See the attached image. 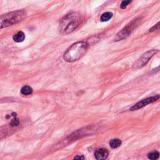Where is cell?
<instances>
[{
    "instance_id": "obj_1",
    "label": "cell",
    "mask_w": 160,
    "mask_h": 160,
    "mask_svg": "<svg viewBox=\"0 0 160 160\" xmlns=\"http://www.w3.org/2000/svg\"><path fill=\"white\" fill-rule=\"evenodd\" d=\"M89 44L86 42H79L72 44L63 55L65 61L69 63L78 60L87 51Z\"/></svg>"
},
{
    "instance_id": "obj_2",
    "label": "cell",
    "mask_w": 160,
    "mask_h": 160,
    "mask_svg": "<svg viewBox=\"0 0 160 160\" xmlns=\"http://www.w3.org/2000/svg\"><path fill=\"white\" fill-rule=\"evenodd\" d=\"M81 23V16L77 13H72L65 16L60 24V31L63 35H68L76 30Z\"/></svg>"
},
{
    "instance_id": "obj_3",
    "label": "cell",
    "mask_w": 160,
    "mask_h": 160,
    "mask_svg": "<svg viewBox=\"0 0 160 160\" xmlns=\"http://www.w3.org/2000/svg\"><path fill=\"white\" fill-rule=\"evenodd\" d=\"M26 16L25 11L23 10H18L6 15H3L0 18V26L1 28H6L18 22L22 21V19Z\"/></svg>"
},
{
    "instance_id": "obj_4",
    "label": "cell",
    "mask_w": 160,
    "mask_h": 160,
    "mask_svg": "<svg viewBox=\"0 0 160 160\" xmlns=\"http://www.w3.org/2000/svg\"><path fill=\"white\" fill-rule=\"evenodd\" d=\"M139 22V19H134L133 21L130 23L128 25L125 26L123 29L121 31H120L116 35V37L114 38V41L118 42V41H120L126 38L127 37L131 35V33L134 30V28L138 25Z\"/></svg>"
},
{
    "instance_id": "obj_5",
    "label": "cell",
    "mask_w": 160,
    "mask_h": 160,
    "mask_svg": "<svg viewBox=\"0 0 160 160\" xmlns=\"http://www.w3.org/2000/svg\"><path fill=\"white\" fill-rule=\"evenodd\" d=\"M158 52V50H151L146 52L140 57V58L137 60V61H135L134 63L133 64V68L134 69H139L143 67L147 64L149 60L152 58L154 55L157 54Z\"/></svg>"
},
{
    "instance_id": "obj_6",
    "label": "cell",
    "mask_w": 160,
    "mask_h": 160,
    "mask_svg": "<svg viewBox=\"0 0 160 160\" xmlns=\"http://www.w3.org/2000/svg\"><path fill=\"white\" fill-rule=\"evenodd\" d=\"M159 98H160L159 95H156L154 96L148 98H146V99L143 100L141 101L138 102V103H136V105H134L133 106H132V107L130 108V110L131 111H135V110H137L139 109H141L143 107H145V106H146V105H149L150 103H152L158 100Z\"/></svg>"
},
{
    "instance_id": "obj_7",
    "label": "cell",
    "mask_w": 160,
    "mask_h": 160,
    "mask_svg": "<svg viewBox=\"0 0 160 160\" xmlns=\"http://www.w3.org/2000/svg\"><path fill=\"white\" fill-rule=\"evenodd\" d=\"M95 157L97 160H105L108 157V151L104 148L98 149L95 151Z\"/></svg>"
},
{
    "instance_id": "obj_8",
    "label": "cell",
    "mask_w": 160,
    "mask_h": 160,
    "mask_svg": "<svg viewBox=\"0 0 160 160\" xmlns=\"http://www.w3.org/2000/svg\"><path fill=\"white\" fill-rule=\"evenodd\" d=\"M13 40L17 43L22 42L25 39V35L22 31H19L18 33L15 35L13 37Z\"/></svg>"
},
{
    "instance_id": "obj_9",
    "label": "cell",
    "mask_w": 160,
    "mask_h": 160,
    "mask_svg": "<svg viewBox=\"0 0 160 160\" xmlns=\"http://www.w3.org/2000/svg\"><path fill=\"white\" fill-rule=\"evenodd\" d=\"M33 93V89L30 86H24L21 89V93L23 95H30Z\"/></svg>"
},
{
    "instance_id": "obj_10",
    "label": "cell",
    "mask_w": 160,
    "mask_h": 160,
    "mask_svg": "<svg viewBox=\"0 0 160 160\" xmlns=\"http://www.w3.org/2000/svg\"><path fill=\"white\" fill-rule=\"evenodd\" d=\"M113 17V13L111 12H106L103 13L101 16V20L103 22L108 21L109 19H111Z\"/></svg>"
},
{
    "instance_id": "obj_11",
    "label": "cell",
    "mask_w": 160,
    "mask_h": 160,
    "mask_svg": "<svg viewBox=\"0 0 160 160\" xmlns=\"http://www.w3.org/2000/svg\"><path fill=\"white\" fill-rule=\"evenodd\" d=\"M121 141L119 139H113L109 141V145L112 148H116L121 146Z\"/></svg>"
},
{
    "instance_id": "obj_12",
    "label": "cell",
    "mask_w": 160,
    "mask_h": 160,
    "mask_svg": "<svg viewBox=\"0 0 160 160\" xmlns=\"http://www.w3.org/2000/svg\"><path fill=\"white\" fill-rule=\"evenodd\" d=\"M159 153L157 151H154L148 154V158L150 160H157L159 158Z\"/></svg>"
},
{
    "instance_id": "obj_13",
    "label": "cell",
    "mask_w": 160,
    "mask_h": 160,
    "mask_svg": "<svg viewBox=\"0 0 160 160\" xmlns=\"http://www.w3.org/2000/svg\"><path fill=\"white\" fill-rule=\"evenodd\" d=\"M159 29H160V21L156 24L154 26H153L152 28H151V29H150V31L152 32V31H157Z\"/></svg>"
},
{
    "instance_id": "obj_14",
    "label": "cell",
    "mask_w": 160,
    "mask_h": 160,
    "mask_svg": "<svg viewBox=\"0 0 160 160\" xmlns=\"http://www.w3.org/2000/svg\"><path fill=\"white\" fill-rule=\"evenodd\" d=\"M131 1H122L121 5H120V7L121 9H125V8H126V6H128V4H130Z\"/></svg>"
},
{
    "instance_id": "obj_15",
    "label": "cell",
    "mask_w": 160,
    "mask_h": 160,
    "mask_svg": "<svg viewBox=\"0 0 160 160\" xmlns=\"http://www.w3.org/2000/svg\"><path fill=\"white\" fill-rule=\"evenodd\" d=\"M19 120L17 118H14L13 120L11 121V125L12 126H18L19 125Z\"/></svg>"
},
{
    "instance_id": "obj_16",
    "label": "cell",
    "mask_w": 160,
    "mask_h": 160,
    "mask_svg": "<svg viewBox=\"0 0 160 160\" xmlns=\"http://www.w3.org/2000/svg\"><path fill=\"white\" fill-rule=\"evenodd\" d=\"M85 157L83 155H77L73 158V160H84Z\"/></svg>"
}]
</instances>
